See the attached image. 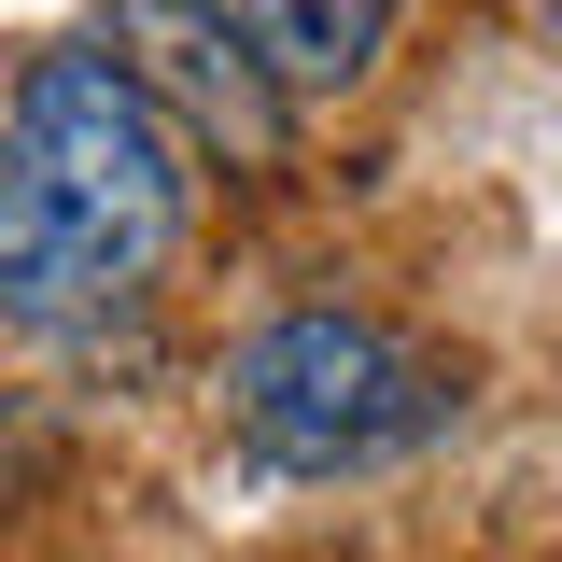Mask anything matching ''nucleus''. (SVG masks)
I'll list each match as a JSON object with an SVG mask.
<instances>
[{"mask_svg":"<svg viewBox=\"0 0 562 562\" xmlns=\"http://www.w3.org/2000/svg\"><path fill=\"white\" fill-rule=\"evenodd\" d=\"M183 169L198 140L169 127V99L99 43L14 85V140H0V310L14 324H113L155 295L169 239H183Z\"/></svg>","mask_w":562,"mask_h":562,"instance_id":"f257e3e1","label":"nucleus"},{"mask_svg":"<svg viewBox=\"0 0 562 562\" xmlns=\"http://www.w3.org/2000/svg\"><path fill=\"white\" fill-rule=\"evenodd\" d=\"M225 422L268 464L351 479V464H394L450 422V366L408 351L394 324H366V310H281L225 351Z\"/></svg>","mask_w":562,"mask_h":562,"instance_id":"f03ea898","label":"nucleus"},{"mask_svg":"<svg viewBox=\"0 0 562 562\" xmlns=\"http://www.w3.org/2000/svg\"><path fill=\"white\" fill-rule=\"evenodd\" d=\"M127 43H140L127 70L155 85V99L183 85V113H169L183 140H225V155H268V140H281V99L254 85V57H239V43L211 29L198 0H140V14H127Z\"/></svg>","mask_w":562,"mask_h":562,"instance_id":"7ed1b4c3","label":"nucleus"},{"mask_svg":"<svg viewBox=\"0 0 562 562\" xmlns=\"http://www.w3.org/2000/svg\"><path fill=\"white\" fill-rule=\"evenodd\" d=\"M198 14L254 57L268 99H324V85H351V70L394 43V14H408V0H198Z\"/></svg>","mask_w":562,"mask_h":562,"instance_id":"20e7f679","label":"nucleus"},{"mask_svg":"<svg viewBox=\"0 0 562 562\" xmlns=\"http://www.w3.org/2000/svg\"><path fill=\"white\" fill-rule=\"evenodd\" d=\"M535 14H549V29H562V0H535Z\"/></svg>","mask_w":562,"mask_h":562,"instance_id":"39448f33","label":"nucleus"}]
</instances>
